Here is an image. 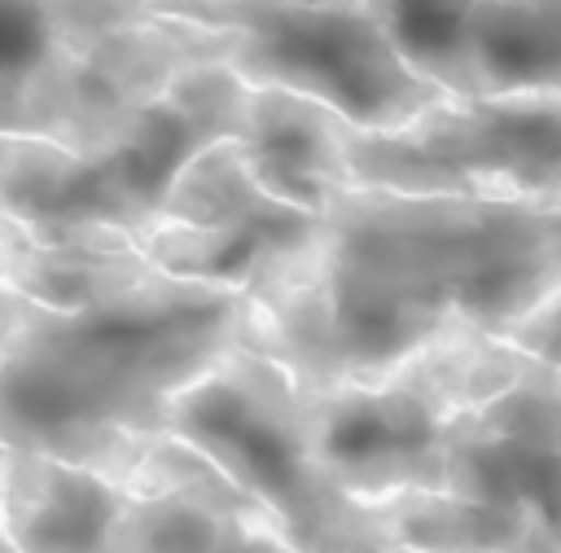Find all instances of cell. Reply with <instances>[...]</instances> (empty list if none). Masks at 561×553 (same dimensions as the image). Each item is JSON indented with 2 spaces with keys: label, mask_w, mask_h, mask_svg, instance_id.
<instances>
[{
  "label": "cell",
  "mask_w": 561,
  "mask_h": 553,
  "mask_svg": "<svg viewBox=\"0 0 561 553\" xmlns=\"http://www.w3.org/2000/svg\"><path fill=\"white\" fill-rule=\"evenodd\" d=\"M245 312V290L162 268L75 312L31 303L0 356V439L123 487L171 395L241 342Z\"/></svg>",
  "instance_id": "obj_1"
},
{
  "label": "cell",
  "mask_w": 561,
  "mask_h": 553,
  "mask_svg": "<svg viewBox=\"0 0 561 553\" xmlns=\"http://www.w3.org/2000/svg\"><path fill=\"white\" fill-rule=\"evenodd\" d=\"M320 215L333 263L495 334L561 294V198L351 184Z\"/></svg>",
  "instance_id": "obj_2"
},
{
  "label": "cell",
  "mask_w": 561,
  "mask_h": 553,
  "mask_svg": "<svg viewBox=\"0 0 561 553\" xmlns=\"http://www.w3.org/2000/svg\"><path fill=\"white\" fill-rule=\"evenodd\" d=\"M167 430L259 500L285 549H390L381 500H355L324 478L311 452L307 391L263 351L232 342L171 395Z\"/></svg>",
  "instance_id": "obj_3"
},
{
  "label": "cell",
  "mask_w": 561,
  "mask_h": 553,
  "mask_svg": "<svg viewBox=\"0 0 561 553\" xmlns=\"http://www.w3.org/2000/svg\"><path fill=\"white\" fill-rule=\"evenodd\" d=\"M153 13L232 26L228 66L245 83L320 97L355 127H394L443 97L403 61L373 0H153Z\"/></svg>",
  "instance_id": "obj_4"
},
{
  "label": "cell",
  "mask_w": 561,
  "mask_h": 553,
  "mask_svg": "<svg viewBox=\"0 0 561 553\" xmlns=\"http://www.w3.org/2000/svg\"><path fill=\"white\" fill-rule=\"evenodd\" d=\"M351 184L561 198V88L443 92L394 127L346 132Z\"/></svg>",
  "instance_id": "obj_5"
},
{
  "label": "cell",
  "mask_w": 561,
  "mask_h": 553,
  "mask_svg": "<svg viewBox=\"0 0 561 553\" xmlns=\"http://www.w3.org/2000/svg\"><path fill=\"white\" fill-rule=\"evenodd\" d=\"M456 413L399 377L307 391L311 452L329 483L355 500L443 487V443Z\"/></svg>",
  "instance_id": "obj_6"
},
{
  "label": "cell",
  "mask_w": 561,
  "mask_h": 553,
  "mask_svg": "<svg viewBox=\"0 0 561 553\" xmlns=\"http://www.w3.org/2000/svg\"><path fill=\"white\" fill-rule=\"evenodd\" d=\"M557 452H561V399L557 364H535L478 408H465L447 426L443 487L508 505L539 527L557 531Z\"/></svg>",
  "instance_id": "obj_7"
},
{
  "label": "cell",
  "mask_w": 561,
  "mask_h": 553,
  "mask_svg": "<svg viewBox=\"0 0 561 553\" xmlns=\"http://www.w3.org/2000/svg\"><path fill=\"white\" fill-rule=\"evenodd\" d=\"M153 0H0V132L88 145L79 48L140 22Z\"/></svg>",
  "instance_id": "obj_8"
},
{
  "label": "cell",
  "mask_w": 561,
  "mask_h": 553,
  "mask_svg": "<svg viewBox=\"0 0 561 553\" xmlns=\"http://www.w3.org/2000/svg\"><path fill=\"white\" fill-rule=\"evenodd\" d=\"M131 241L162 272L219 281L245 290V298H267L320 263L324 215L267 198L254 215L215 228L149 215Z\"/></svg>",
  "instance_id": "obj_9"
},
{
  "label": "cell",
  "mask_w": 561,
  "mask_h": 553,
  "mask_svg": "<svg viewBox=\"0 0 561 553\" xmlns=\"http://www.w3.org/2000/svg\"><path fill=\"white\" fill-rule=\"evenodd\" d=\"M355 123L324 105L320 97L250 83L245 123L237 145L245 154L250 176L280 202L302 211H324L342 189H351L346 167V132Z\"/></svg>",
  "instance_id": "obj_10"
},
{
  "label": "cell",
  "mask_w": 561,
  "mask_h": 553,
  "mask_svg": "<svg viewBox=\"0 0 561 553\" xmlns=\"http://www.w3.org/2000/svg\"><path fill=\"white\" fill-rule=\"evenodd\" d=\"M0 211L26 233L61 224L136 233L149 219L101 149H70L35 132H0Z\"/></svg>",
  "instance_id": "obj_11"
},
{
  "label": "cell",
  "mask_w": 561,
  "mask_h": 553,
  "mask_svg": "<svg viewBox=\"0 0 561 553\" xmlns=\"http://www.w3.org/2000/svg\"><path fill=\"white\" fill-rule=\"evenodd\" d=\"M127 492L75 461L9 448L0 531L9 549H105Z\"/></svg>",
  "instance_id": "obj_12"
},
{
  "label": "cell",
  "mask_w": 561,
  "mask_h": 553,
  "mask_svg": "<svg viewBox=\"0 0 561 553\" xmlns=\"http://www.w3.org/2000/svg\"><path fill=\"white\" fill-rule=\"evenodd\" d=\"M145 272H153V263L136 250L131 233L114 224H61L26 233L13 215H4L0 281H9L35 307L75 312L127 290Z\"/></svg>",
  "instance_id": "obj_13"
},
{
  "label": "cell",
  "mask_w": 561,
  "mask_h": 553,
  "mask_svg": "<svg viewBox=\"0 0 561 553\" xmlns=\"http://www.w3.org/2000/svg\"><path fill=\"white\" fill-rule=\"evenodd\" d=\"M561 88V0H473L465 13V97Z\"/></svg>",
  "instance_id": "obj_14"
},
{
  "label": "cell",
  "mask_w": 561,
  "mask_h": 553,
  "mask_svg": "<svg viewBox=\"0 0 561 553\" xmlns=\"http://www.w3.org/2000/svg\"><path fill=\"white\" fill-rule=\"evenodd\" d=\"M535 364H552V360H535L495 329L456 316L438 334H430L412 356H403L386 377L416 386L447 413H465L491 399L495 391H504L508 382H517L522 373H530Z\"/></svg>",
  "instance_id": "obj_15"
},
{
  "label": "cell",
  "mask_w": 561,
  "mask_h": 553,
  "mask_svg": "<svg viewBox=\"0 0 561 553\" xmlns=\"http://www.w3.org/2000/svg\"><path fill=\"white\" fill-rule=\"evenodd\" d=\"M390 549H557L561 535L535 518L447 487H412L381 500Z\"/></svg>",
  "instance_id": "obj_16"
},
{
  "label": "cell",
  "mask_w": 561,
  "mask_h": 553,
  "mask_svg": "<svg viewBox=\"0 0 561 553\" xmlns=\"http://www.w3.org/2000/svg\"><path fill=\"white\" fill-rule=\"evenodd\" d=\"M285 549V540L263 527L232 518L206 500L180 492H127V505L110 531V553H145V549Z\"/></svg>",
  "instance_id": "obj_17"
},
{
  "label": "cell",
  "mask_w": 561,
  "mask_h": 553,
  "mask_svg": "<svg viewBox=\"0 0 561 553\" xmlns=\"http://www.w3.org/2000/svg\"><path fill=\"white\" fill-rule=\"evenodd\" d=\"M267 198L272 193L250 176L237 136H215V140L197 145L171 171V180H167L153 215L215 228V224H237V219L254 215Z\"/></svg>",
  "instance_id": "obj_18"
},
{
  "label": "cell",
  "mask_w": 561,
  "mask_h": 553,
  "mask_svg": "<svg viewBox=\"0 0 561 553\" xmlns=\"http://www.w3.org/2000/svg\"><path fill=\"white\" fill-rule=\"evenodd\" d=\"M473 0H373L386 35L403 61L438 83L443 92L465 97V13Z\"/></svg>",
  "instance_id": "obj_19"
},
{
  "label": "cell",
  "mask_w": 561,
  "mask_h": 553,
  "mask_svg": "<svg viewBox=\"0 0 561 553\" xmlns=\"http://www.w3.org/2000/svg\"><path fill=\"white\" fill-rule=\"evenodd\" d=\"M500 338H508L513 347H522L535 360H552L557 364V298L530 307L526 316H517L513 325L500 329Z\"/></svg>",
  "instance_id": "obj_20"
},
{
  "label": "cell",
  "mask_w": 561,
  "mask_h": 553,
  "mask_svg": "<svg viewBox=\"0 0 561 553\" xmlns=\"http://www.w3.org/2000/svg\"><path fill=\"white\" fill-rule=\"evenodd\" d=\"M26 307H31V298H22L9 281H0V356H4V347H9V338H13V329L22 325Z\"/></svg>",
  "instance_id": "obj_21"
},
{
  "label": "cell",
  "mask_w": 561,
  "mask_h": 553,
  "mask_svg": "<svg viewBox=\"0 0 561 553\" xmlns=\"http://www.w3.org/2000/svg\"><path fill=\"white\" fill-rule=\"evenodd\" d=\"M4 456H9V443L0 439V483H4Z\"/></svg>",
  "instance_id": "obj_22"
},
{
  "label": "cell",
  "mask_w": 561,
  "mask_h": 553,
  "mask_svg": "<svg viewBox=\"0 0 561 553\" xmlns=\"http://www.w3.org/2000/svg\"><path fill=\"white\" fill-rule=\"evenodd\" d=\"M0 246H4V211H0Z\"/></svg>",
  "instance_id": "obj_23"
},
{
  "label": "cell",
  "mask_w": 561,
  "mask_h": 553,
  "mask_svg": "<svg viewBox=\"0 0 561 553\" xmlns=\"http://www.w3.org/2000/svg\"><path fill=\"white\" fill-rule=\"evenodd\" d=\"M0 549H9V540H4V531H0Z\"/></svg>",
  "instance_id": "obj_24"
}]
</instances>
